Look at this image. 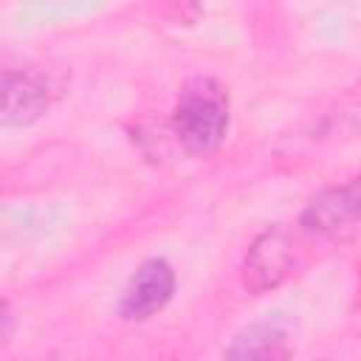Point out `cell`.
Segmentation results:
<instances>
[{"mask_svg": "<svg viewBox=\"0 0 361 361\" xmlns=\"http://www.w3.org/2000/svg\"><path fill=\"white\" fill-rule=\"evenodd\" d=\"M231 96L214 76H192L180 85L172 107V133L183 152L212 155L228 135Z\"/></svg>", "mask_w": 361, "mask_h": 361, "instance_id": "obj_1", "label": "cell"}, {"mask_svg": "<svg viewBox=\"0 0 361 361\" xmlns=\"http://www.w3.org/2000/svg\"><path fill=\"white\" fill-rule=\"evenodd\" d=\"M299 262L302 251L296 237L285 226H271L248 245L240 262V282L251 296H262L279 288L288 276H293Z\"/></svg>", "mask_w": 361, "mask_h": 361, "instance_id": "obj_2", "label": "cell"}, {"mask_svg": "<svg viewBox=\"0 0 361 361\" xmlns=\"http://www.w3.org/2000/svg\"><path fill=\"white\" fill-rule=\"evenodd\" d=\"M62 96V82L37 65L3 68V124L28 127L39 121Z\"/></svg>", "mask_w": 361, "mask_h": 361, "instance_id": "obj_3", "label": "cell"}, {"mask_svg": "<svg viewBox=\"0 0 361 361\" xmlns=\"http://www.w3.org/2000/svg\"><path fill=\"white\" fill-rule=\"evenodd\" d=\"M355 220H361V175L316 192L299 214V231L307 237H330Z\"/></svg>", "mask_w": 361, "mask_h": 361, "instance_id": "obj_4", "label": "cell"}, {"mask_svg": "<svg viewBox=\"0 0 361 361\" xmlns=\"http://www.w3.org/2000/svg\"><path fill=\"white\" fill-rule=\"evenodd\" d=\"M175 268L164 257L144 259L130 276L127 288L118 299V316L124 322H147L158 310H164L175 293Z\"/></svg>", "mask_w": 361, "mask_h": 361, "instance_id": "obj_5", "label": "cell"}, {"mask_svg": "<svg viewBox=\"0 0 361 361\" xmlns=\"http://www.w3.org/2000/svg\"><path fill=\"white\" fill-rule=\"evenodd\" d=\"M361 130V82L347 87L313 124V130L305 135L307 144H324V141H341Z\"/></svg>", "mask_w": 361, "mask_h": 361, "instance_id": "obj_6", "label": "cell"}, {"mask_svg": "<svg viewBox=\"0 0 361 361\" xmlns=\"http://www.w3.org/2000/svg\"><path fill=\"white\" fill-rule=\"evenodd\" d=\"M288 353V330L279 322H254L223 350L226 358H285Z\"/></svg>", "mask_w": 361, "mask_h": 361, "instance_id": "obj_7", "label": "cell"}, {"mask_svg": "<svg viewBox=\"0 0 361 361\" xmlns=\"http://www.w3.org/2000/svg\"><path fill=\"white\" fill-rule=\"evenodd\" d=\"M0 322H3V327H0V341H3V344H8V341H11V327H14V313H11L8 302H3Z\"/></svg>", "mask_w": 361, "mask_h": 361, "instance_id": "obj_8", "label": "cell"}, {"mask_svg": "<svg viewBox=\"0 0 361 361\" xmlns=\"http://www.w3.org/2000/svg\"><path fill=\"white\" fill-rule=\"evenodd\" d=\"M355 313H361V274H358V310ZM355 319H361V316H355Z\"/></svg>", "mask_w": 361, "mask_h": 361, "instance_id": "obj_9", "label": "cell"}]
</instances>
